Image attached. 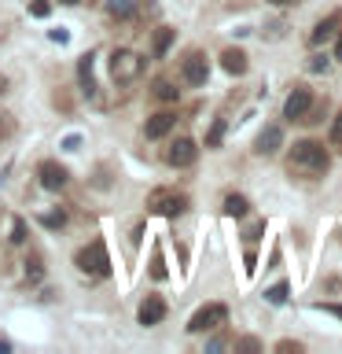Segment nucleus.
Instances as JSON below:
<instances>
[{"mask_svg": "<svg viewBox=\"0 0 342 354\" xmlns=\"http://www.w3.org/2000/svg\"><path fill=\"white\" fill-rule=\"evenodd\" d=\"M287 166H291V174H302V177H320V174H328V148L324 144H316V140H298L294 148H291V159H287Z\"/></svg>", "mask_w": 342, "mask_h": 354, "instance_id": "f257e3e1", "label": "nucleus"}, {"mask_svg": "<svg viewBox=\"0 0 342 354\" xmlns=\"http://www.w3.org/2000/svg\"><path fill=\"white\" fill-rule=\"evenodd\" d=\"M77 270L88 273V277H107L110 273V254H107V243L103 240H92L77 251Z\"/></svg>", "mask_w": 342, "mask_h": 354, "instance_id": "f03ea898", "label": "nucleus"}, {"mask_svg": "<svg viewBox=\"0 0 342 354\" xmlns=\"http://www.w3.org/2000/svg\"><path fill=\"white\" fill-rule=\"evenodd\" d=\"M140 74H143V59L137 52H129V48L110 52V77H114L118 85H132Z\"/></svg>", "mask_w": 342, "mask_h": 354, "instance_id": "7ed1b4c3", "label": "nucleus"}, {"mask_svg": "<svg viewBox=\"0 0 342 354\" xmlns=\"http://www.w3.org/2000/svg\"><path fill=\"white\" fill-rule=\"evenodd\" d=\"M148 210L151 214H162V218H181L188 210V196L177 192V188H154L148 196Z\"/></svg>", "mask_w": 342, "mask_h": 354, "instance_id": "20e7f679", "label": "nucleus"}, {"mask_svg": "<svg viewBox=\"0 0 342 354\" xmlns=\"http://www.w3.org/2000/svg\"><path fill=\"white\" fill-rule=\"evenodd\" d=\"M221 325H228V306L225 303H206L199 306L192 321H188V332H214Z\"/></svg>", "mask_w": 342, "mask_h": 354, "instance_id": "39448f33", "label": "nucleus"}, {"mask_svg": "<svg viewBox=\"0 0 342 354\" xmlns=\"http://www.w3.org/2000/svg\"><path fill=\"white\" fill-rule=\"evenodd\" d=\"M313 111V88L309 85H294V93L283 100V118L287 122H302Z\"/></svg>", "mask_w": 342, "mask_h": 354, "instance_id": "423d86ee", "label": "nucleus"}, {"mask_svg": "<svg viewBox=\"0 0 342 354\" xmlns=\"http://www.w3.org/2000/svg\"><path fill=\"white\" fill-rule=\"evenodd\" d=\"M181 77H184L188 85H206V77H210L206 55L203 52H188L184 59H181Z\"/></svg>", "mask_w": 342, "mask_h": 354, "instance_id": "0eeeda50", "label": "nucleus"}, {"mask_svg": "<svg viewBox=\"0 0 342 354\" xmlns=\"http://www.w3.org/2000/svg\"><path fill=\"white\" fill-rule=\"evenodd\" d=\"M37 177H41V185L48 188V192H63L66 181H70V174H66V166H59L55 159H44L37 166Z\"/></svg>", "mask_w": 342, "mask_h": 354, "instance_id": "6e6552de", "label": "nucleus"}, {"mask_svg": "<svg viewBox=\"0 0 342 354\" xmlns=\"http://www.w3.org/2000/svg\"><path fill=\"white\" fill-rule=\"evenodd\" d=\"M195 155H199V148H195V140H188V137H177L170 148H165V162L170 166H177V170H184V166H192L195 162Z\"/></svg>", "mask_w": 342, "mask_h": 354, "instance_id": "1a4fd4ad", "label": "nucleus"}, {"mask_svg": "<svg viewBox=\"0 0 342 354\" xmlns=\"http://www.w3.org/2000/svg\"><path fill=\"white\" fill-rule=\"evenodd\" d=\"M162 317H165V303H162L159 295H148V299L140 303V310H137V321H140V325H159Z\"/></svg>", "mask_w": 342, "mask_h": 354, "instance_id": "9d476101", "label": "nucleus"}, {"mask_svg": "<svg viewBox=\"0 0 342 354\" xmlns=\"http://www.w3.org/2000/svg\"><path fill=\"white\" fill-rule=\"evenodd\" d=\"M177 126V115L173 111H159V115H151L148 118V126H143V133H148V140H159V137H165Z\"/></svg>", "mask_w": 342, "mask_h": 354, "instance_id": "9b49d317", "label": "nucleus"}, {"mask_svg": "<svg viewBox=\"0 0 342 354\" xmlns=\"http://www.w3.org/2000/svg\"><path fill=\"white\" fill-rule=\"evenodd\" d=\"M280 144H283L280 126H265L258 133V155H276V151H280Z\"/></svg>", "mask_w": 342, "mask_h": 354, "instance_id": "f8f14e48", "label": "nucleus"}, {"mask_svg": "<svg viewBox=\"0 0 342 354\" xmlns=\"http://www.w3.org/2000/svg\"><path fill=\"white\" fill-rule=\"evenodd\" d=\"M221 66H225V71L228 74H247V52H243V48H225V52H221Z\"/></svg>", "mask_w": 342, "mask_h": 354, "instance_id": "ddd939ff", "label": "nucleus"}, {"mask_svg": "<svg viewBox=\"0 0 342 354\" xmlns=\"http://www.w3.org/2000/svg\"><path fill=\"white\" fill-rule=\"evenodd\" d=\"M335 30H339V11H331L328 19H320L316 26H313V33H309V41H313V44H324V41L335 37Z\"/></svg>", "mask_w": 342, "mask_h": 354, "instance_id": "4468645a", "label": "nucleus"}, {"mask_svg": "<svg viewBox=\"0 0 342 354\" xmlns=\"http://www.w3.org/2000/svg\"><path fill=\"white\" fill-rule=\"evenodd\" d=\"M221 210H225L228 218H247L250 203H247V196H239V192H228V196H225V203H221Z\"/></svg>", "mask_w": 342, "mask_h": 354, "instance_id": "2eb2a0df", "label": "nucleus"}, {"mask_svg": "<svg viewBox=\"0 0 342 354\" xmlns=\"http://www.w3.org/2000/svg\"><path fill=\"white\" fill-rule=\"evenodd\" d=\"M77 77H81V88L88 96H96V77H92V52L81 55V63H77Z\"/></svg>", "mask_w": 342, "mask_h": 354, "instance_id": "dca6fc26", "label": "nucleus"}, {"mask_svg": "<svg viewBox=\"0 0 342 354\" xmlns=\"http://www.w3.org/2000/svg\"><path fill=\"white\" fill-rule=\"evenodd\" d=\"M170 44H173V30H159V33H154V44H151V52H154V59H162V55L165 52H170Z\"/></svg>", "mask_w": 342, "mask_h": 354, "instance_id": "f3484780", "label": "nucleus"}, {"mask_svg": "<svg viewBox=\"0 0 342 354\" xmlns=\"http://www.w3.org/2000/svg\"><path fill=\"white\" fill-rule=\"evenodd\" d=\"M132 11H137L132 0H107V15H114V19H132Z\"/></svg>", "mask_w": 342, "mask_h": 354, "instance_id": "a211bd4d", "label": "nucleus"}, {"mask_svg": "<svg viewBox=\"0 0 342 354\" xmlns=\"http://www.w3.org/2000/svg\"><path fill=\"white\" fill-rule=\"evenodd\" d=\"M151 93L159 96V100H165V104H173V100H177V88H173V82H165V77H159V82H154Z\"/></svg>", "mask_w": 342, "mask_h": 354, "instance_id": "6ab92c4d", "label": "nucleus"}, {"mask_svg": "<svg viewBox=\"0 0 342 354\" xmlns=\"http://www.w3.org/2000/svg\"><path fill=\"white\" fill-rule=\"evenodd\" d=\"M221 137H225V118H214V126H210V133H206V148H217Z\"/></svg>", "mask_w": 342, "mask_h": 354, "instance_id": "aec40b11", "label": "nucleus"}, {"mask_svg": "<svg viewBox=\"0 0 342 354\" xmlns=\"http://www.w3.org/2000/svg\"><path fill=\"white\" fill-rule=\"evenodd\" d=\"M265 299H269L272 306H283V303H287V284H283V281H280V284H272L269 292H265Z\"/></svg>", "mask_w": 342, "mask_h": 354, "instance_id": "412c9836", "label": "nucleus"}, {"mask_svg": "<svg viewBox=\"0 0 342 354\" xmlns=\"http://www.w3.org/2000/svg\"><path fill=\"white\" fill-rule=\"evenodd\" d=\"M26 277H30V281H41V277H44L41 254H30V259H26Z\"/></svg>", "mask_w": 342, "mask_h": 354, "instance_id": "4be33fe9", "label": "nucleus"}, {"mask_svg": "<svg viewBox=\"0 0 342 354\" xmlns=\"http://www.w3.org/2000/svg\"><path fill=\"white\" fill-rule=\"evenodd\" d=\"M41 225H48V229H63V225H66V214H63V210H52V214H41Z\"/></svg>", "mask_w": 342, "mask_h": 354, "instance_id": "5701e85b", "label": "nucleus"}, {"mask_svg": "<svg viewBox=\"0 0 342 354\" xmlns=\"http://www.w3.org/2000/svg\"><path fill=\"white\" fill-rule=\"evenodd\" d=\"M48 11H52L48 0H30V15L33 19H48Z\"/></svg>", "mask_w": 342, "mask_h": 354, "instance_id": "b1692460", "label": "nucleus"}, {"mask_svg": "<svg viewBox=\"0 0 342 354\" xmlns=\"http://www.w3.org/2000/svg\"><path fill=\"white\" fill-rule=\"evenodd\" d=\"M22 240H26V221L15 218L11 221V243H22Z\"/></svg>", "mask_w": 342, "mask_h": 354, "instance_id": "393cba45", "label": "nucleus"}, {"mask_svg": "<svg viewBox=\"0 0 342 354\" xmlns=\"http://www.w3.org/2000/svg\"><path fill=\"white\" fill-rule=\"evenodd\" d=\"M11 133H15V122H11V115H4V111H0V140L11 137Z\"/></svg>", "mask_w": 342, "mask_h": 354, "instance_id": "a878e982", "label": "nucleus"}, {"mask_svg": "<svg viewBox=\"0 0 342 354\" xmlns=\"http://www.w3.org/2000/svg\"><path fill=\"white\" fill-rule=\"evenodd\" d=\"M151 277H154V281H162V277H165V266H162V254L159 251H154V259H151Z\"/></svg>", "mask_w": 342, "mask_h": 354, "instance_id": "bb28decb", "label": "nucleus"}, {"mask_svg": "<svg viewBox=\"0 0 342 354\" xmlns=\"http://www.w3.org/2000/svg\"><path fill=\"white\" fill-rule=\"evenodd\" d=\"M276 351H283V354H302V343H294V339H280V343H276Z\"/></svg>", "mask_w": 342, "mask_h": 354, "instance_id": "cd10ccee", "label": "nucleus"}, {"mask_svg": "<svg viewBox=\"0 0 342 354\" xmlns=\"http://www.w3.org/2000/svg\"><path fill=\"white\" fill-rule=\"evenodd\" d=\"M331 144H342V111H339V118L331 122Z\"/></svg>", "mask_w": 342, "mask_h": 354, "instance_id": "c85d7f7f", "label": "nucleus"}, {"mask_svg": "<svg viewBox=\"0 0 342 354\" xmlns=\"http://www.w3.org/2000/svg\"><path fill=\"white\" fill-rule=\"evenodd\" d=\"M316 310H324L331 317H342V306H335V303H316Z\"/></svg>", "mask_w": 342, "mask_h": 354, "instance_id": "c756f323", "label": "nucleus"}, {"mask_svg": "<svg viewBox=\"0 0 342 354\" xmlns=\"http://www.w3.org/2000/svg\"><path fill=\"white\" fill-rule=\"evenodd\" d=\"M236 347H239V351H261V343H258V339H239Z\"/></svg>", "mask_w": 342, "mask_h": 354, "instance_id": "7c9ffc66", "label": "nucleus"}, {"mask_svg": "<svg viewBox=\"0 0 342 354\" xmlns=\"http://www.w3.org/2000/svg\"><path fill=\"white\" fill-rule=\"evenodd\" d=\"M48 37H52V41H59V44H66V41H70V33H66V30H52Z\"/></svg>", "mask_w": 342, "mask_h": 354, "instance_id": "2f4dec72", "label": "nucleus"}, {"mask_svg": "<svg viewBox=\"0 0 342 354\" xmlns=\"http://www.w3.org/2000/svg\"><path fill=\"white\" fill-rule=\"evenodd\" d=\"M309 66H313V71H328V59H324V55H316V59L309 63Z\"/></svg>", "mask_w": 342, "mask_h": 354, "instance_id": "473e14b6", "label": "nucleus"}, {"mask_svg": "<svg viewBox=\"0 0 342 354\" xmlns=\"http://www.w3.org/2000/svg\"><path fill=\"white\" fill-rule=\"evenodd\" d=\"M4 93H8V77L0 74V96H4Z\"/></svg>", "mask_w": 342, "mask_h": 354, "instance_id": "72a5a7b5", "label": "nucleus"}, {"mask_svg": "<svg viewBox=\"0 0 342 354\" xmlns=\"http://www.w3.org/2000/svg\"><path fill=\"white\" fill-rule=\"evenodd\" d=\"M269 4H276V8H287V4H294V0H269Z\"/></svg>", "mask_w": 342, "mask_h": 354, "instance_id": "f704fd0d", "label": "nucleus"}, {"mask_svg": "<svg viewBox=\"0 0 342 354\" xmlns=\"http://www.w3.org/2000/svg\"><path fill=\"white\" fill-rule=\"evenodd\" d=\"M4 351H11V343H8V339H0V354H4Z\"/></svg>", "mask_w": 342, "mask_h": 354, "instance_id": "c9c22d12", "label": "nucleus"}, {"mask_svg": "<svg viewBox=\"0 0 342 354\" xmlns=\"http://www.w3.org/2000/svg\"><path fill=\"white\" fill-rule=\"evenodd\" d=\"M335 55H339V59H342V37H339V44H335Z\"/></svg>", "mask_w": 342, "mask_h": 354, "instance_id": "e433bc0d", "label": "nucleus"}, {"mask_svg": "<svg viewBox=\"0 0 342 354\" xmlns=\"http://www.w3.org/2000/svg\"><path fill=\"white\" fill-rule=\"evenodd\" d=\"M63 4H81V0H63Z\"/></svg>", "mask_w": 342, "mask_h": 354, "instance_id": "4c0bfd02", "label": "nucleus"}]
</instances>
